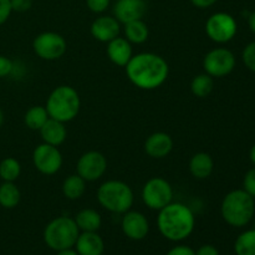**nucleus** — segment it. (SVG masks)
Wrapping results in <instances>:
<instances>
[{
  "mask_svg": "<svg viewBox=\"0 0 255 255\" xmlns=\"http://www.w3.org/2000/svg\"><path fill=\"white\" fill-rule=\"evenodd\" d=\"M129 81L141 90H154L166 82L169 67L166 60L153 52L133 55L126 65Z\"/></svg>",
  "mask_w": 255,
  "mask_h": 255,
  "instance_id": "nucleus-1",
  "label": "nucleus"
},
{
  "mask_svg": "<svg viewBox=\"0 0 255 255\" xmlns=\"http://www.w3.org/2000/svg\"><path fill=\"white\" fill-rule=\"evenodd\" d=\"M157 227L162 236L171 242L188 238L196 227V217L192 209L183 203H171L158 211Z\"/></svg>",
  "mask_w": 255,
  "mask_h": 255,
  "instance_id": "nucleus-2",
  "label": "nucleus"
},
{
  "mask_svg": "<svg viewBox=\"0 0 255 255\" xmlns=\"http://www.w3.org/2000/svg\"><path fill=\"white\" fill-rule=\"evenodd\" d=\"M221 213L227 224L242 228L249 224L255 213V202L244 189L229 192L222 201Z\"/></svg>",
  "mask_w": 255,
  "mask_h": 255,
  "instance_id": "nucleus-3",
  "label": "nucleus"
},
{
  "mask_svg": "<svg viewBox=\"0 0 255 255\" xmlns=\"http://www.w3.org/2000/svg\"><path fill=\"white\" fill-rule=\"evenodd\" d=\"M45 107L49 117L65 124L77 117L81 107V100L79 92L74 87L62 85L52 90L47 97Z\"/></svg>",
  "mask_w": 255,
  "mask_h": 255,
  "instance_id": "nucleus-4",
  "label": "nucleus"
},
{
  "mask_svg": "<svg viewBox=\"0 0 255 255\" xmlns=\"http://www.w3.org/2000/svg\"><path fill=\"white\" fill-rule=\"evenodd\" d=\"M97 201L111 213L125 214L132 208L133 192L122 181H106L97 189Z\"/></svg>",
  "mask_w": 255,
  "mask_h": 255,
  "instance_id": "nucleus-5",
  "label": "nucleus"
},
{
  "mask_svg": "<svg viewBox=\"0 0 255 255\" xmlns=\"http://www.w3.org/2000/svg\"><path fill=\"white\" fill-rule=\"evenodd\" d=\"M80 229L75 219L70 217H57L52 219L44 229V242L55 252L74 248Z\"/></svg>",
  "mask_w": 255,
  "mask_h": 255,
  "instance_id": "nucleus-6",
  "label": "nucleus"
},
{
  "mask_svg": "<svg viewBox=\"0 0 255 255\" xmlns=\"http://www.w3.org/2000/svg\"><path fill=\"white\" fill-rule=\"evenodd\" d=\"M173 199V188L162 177L148 179L142 188V201L152 211H161Z\"/></svg>",
  "mask_w": 255,
  "mask_h": 255,
  "instance_id": "nucleus-7",
  "label": "nucleus"
},
{
  "mask_svg": "<svg viewBox=\"0 0 255 255\" xmlns=\"http://www.w3.org/2000/svg\"><path fill=\"white\" fill-rule=\"evenodd\" d=\"M238 31L236 19L228 12H216L206 22V32L209 39L218 44H226L234 39Z\"/></svg>",
  "mask_w": 255,
  "mask_h": 255,
  "instance_id": "nucleus-8",
  "label": "nucleus"
},
{
  "mask_svg": "<svg viewBox=\"0 0 255 255\" xmlns=\"http://www.w3.org/2000/svg\"><path fill=\"white\" fill-rule=\"evenodd\" d=\"M32 49L40 59L54 61V60L64 56L67 49V44L62 35L57 34V32L46 31L35 37L32 41Z\"/></svg>",
  "mask_w": 255,
  "mask_h": 255,
  "instance_id": "nucleus-9",
  "label": "nucleus"
},
{
  "mask_svg": "<svg viewBox=\"0 0 255 255\" xmlns=\"http://www.w3.org/2000/svg\"><path fill=\"white\" fill-rule=\"evenodd\" d=\"M236 56L226 47L211 50L203 59V69L212 77H224L236 67Z\"/></svg>",
  "mask_w": 255,
  "mask_h": 255,
  "instance_id": "nucleus-10",
  "label": "nucleus"
},
{
  "mask_svg": "<svg viewBox=\"0 0 255 255\" xmlns=\"http://www.w3.org/2000/svg\"><path fill=\"white\" fill-rule=\"evenodd\" d=\"M62 154L56 146L41 143L32 152V163L35 168L42 174L52 176L62 167Z\"/></svg>",
  "mask_w": 255,
  "mask_h": 255,
  "instance_id": "nucleus-11",
  "label": "nucleus"
},
{
  "mask_svg": "<svg viewBox=\"0 0 255 255\" xmlns=\"http://www.w3.org/2000/svg\"><path fill=\"white\" fill-rule=\"evenodd\" d=\"M107 169V159L101 152L89 151L77 161L76 171L86 182H94L101 178Z\"/></svg>",
  "mask_w": 255,
  "mask_h": 255,
  "instance_id": "nucleus-12",
  "label": "nucleus"
},
{
  "mask_svg": "<svg viewBox=\"0 0 255 255\" xmlns=\"http://www.w3.org/2000/svg\"><path fill=\"white\" fill-rule=\"evenodd\" d=\"M121 228L125 236L132 241H142L149 232V223L144 214L141 212L131 211L124 214L121 222Z\"/></svg>",
  "mask_w": 255,
  "mask_h": 255,
  "instance_id": "nucleus-13",
  "label": "nucleus"
},
{
  "mask_svg": "<svg viewBox=\"0 0 255 255\" xmlns=\"http://www.w3.org/2000/svg\"><path fill=\"white\" fill-rule=\"evenodd\" d=\"M147 10L144 0H117L114 6V15L119 22L127 24L133 20H141Z\"/></svg>",
  "mask_w": 255,
  "mask_h": 255,
  "instance_id": "nucleus-14",
  "label": "nucleus"
},
{
  "mask_svg": "<svg viewBox=\"0 0 255 255\" xmlns=\"http://www.w3.org/2000/svg\"><path fill=\"white\" fill-rule=\"evenodd\" d=\"M121 31V26H120L119 20L115 16H107V15H102V16L97 17L94 20L91 25V35L101 42H110L117 37Z\"/></svg>",
  "mask_w": 255,
  "mask_h": 255,
  "instance_id": "nucleus-15",
  "label": "nucleus"
},
{
  "mask_svg": "<svg viewBox=\"0 0 255 255\" xmlns=\"http://www.w3.org/2000/svg\"><path fill=\"white\" fill-rule=\"evenodd\" d=\"M173 149V139L168 133L154 132L144 142V152L151 158H164Z\"/></svg>",
  "mask_w": 255,
  "mask_h": 255,
  "instance_id": "nucleus-16",
  "label": "nucleus"
},
{
  "mask_svg": "<svg viewBox=\"0 0 255 255\" xmlns=\"http://www.w3.org/2000/svg\"><path fill=\"white\" fill-rule=\"evenodd\" d=\"M75 251L79 255H102L105 252L104 239L97 232H81L75 243Z\"/></svg>",
  "mask_w": 255,
  "mask_h": 255,
  "instance_id": "nucleus-17",
  "label": "nucleus"
},
{
  "mask_svg": "<svg viewBox=\"0 0 255 255\" xmlns=\"http://www.w3.org/2000/svg\"><path fill=\"white\" fill-rule=\"evenodd\" d=\"M107 56L117 66H126L131 57L132 54L131 42L126 37H115L110 42H107Z\"/></svg>",
  "mask_w": 255,
  "mask_h": 255,
  "instance_id": "nucleus-18",
  "label": "nucleus"
},
{
  "mask_svg": "<svg viewBox=\"0 0 255 255\" xmlns=\"http://www.w3.org/2000/svg\"><path fill=\"white\" fill-rule=\"evenodd\" d=\"M40 134H41V138L45 143L59 147L66 139L67 129L64 122H60L49 117L44 126L40 128Z\"/></svg>",
  "mask_w": 255,
  "mask_h": 255,
  "instance_id": "nucleus-19",
  "label": "nucleus"
},
{
  "mask_svg": "<svg viewBox=\"0 0 255 255\" xmlns=\"http://www.w3.org/2000/svg\"><path fill=\"white\" fill-rule=\"evenodd\" d=\"M214 169V161L212 156L206 152L193 154L189 161V172L197 179H207L211 177Z\"/></svg>",
  "mask_w": 255,
  "mask_h": 255,
  "instance_id": "nucleus-20",
  "label": "nucleus"
},
{
  "mask_svg": "<svg viewBox=\"0 0 255 255\" xmlns=\"http://www.w3.org/2000/svg\"><path fill=\"white\" fill-rule=\"evenodd\" d=\"M74 219L80 232H97L101 228L102 218L99 212L95 209H82L76 214Z\"/></svg>",
  "mask_w": 255,
  "mask_h": 255,
  "instance_id": "nucleus-21",
  "label": "nucleus"
},
{
  "mask_svg": "<svg viewBox=\"0 0 255 255\" xmlns=\"http://www.w3.org/2000/svg\"><path fill=\"white\" fill-rule=\"evenodd\" d=\"M86 191V181L79 174H71L62 183V193L70 201L81 198Z\"/></svg>",
  "mask_w": 255,
  "mask_h": 255,
  "instance_id": "nucleus-22",
  "label": "nucleus"
},
{
  "mask_svg": "<svg viewBox=\"0 0 255 255\" xmlns=\"http://www.w3.org/2000/svg\"><path fill=\"white\" fill-rule=\"evenodd\" d=\"M148 26L142 19L125 24V35L131 44H143L148 39Z\"/></svg>",
  "mask_w": 255,
  "mask_h": 255,
  "instance_id": "nucleus-23",
  "label": "nucleus"
},
{
  "mask_svg": "<svg viewBox=\"0 0 255 255\" xmlns=\"http://www.w3.org/2000/svg\"><path fill=\"white\" fill-rule=\"evenodd\" d=\"M21 193L14 182H4L0 186V206L2 208L12 209L20 203Z\"/></svg>",
  "mask_w": 255,
  "mask_h": 255,
  "instance_id": "nucleus-24",
  "label": "nucleus"
},
{
  "mask_svg": "<svg viewBox=\"0 0 255 255\" xmlns=\"http://www.w3.org/2000/svg\"><path fill=\"white\" fill-rule=\"evenodd\" d=\"M49 120V114L46 111V107L42 106H32L26 111L24 116V122L26 127L34 131H40L45 122Z\"/></svg>",
  "mask_w": 255,
  "mask_h": 255,
  "instance_id": "nucleus-25",
  "label": "nucleus"
},
{
  "mask_svg": "<svg viewBox=\"0 0 255 255\" xmlns=\"http://www.w3.org/2000/svg\"><path fill=\"white\" fill-rule=\"evenodd\" d=\"M214 87V80L213 77L209 76L208 74H199L193 77L191 82V90L192 94L199 99H204V97L209 96L211 92L213 91Z\"/></svg>",
  "mask_w": 255,
  "mask_h": 255,
  "instance_id": "nucleus-26",
  "label": "nucleus"
},
{
  "mask_svg": "<svg viewBox=\"0 0 255 255\" xmlns=\"http://www.w3.org/2000/svg\"><path fill=\"white\" fill-rule=\"evenodd\" d=\"M237 255H255V228L239 234L234 243Z\"/></svg>",
  "mask_w": 255,
  "mask_h": 255,
  "instance_id": "nucleus-27",
  "label": "nucleus"
},
{
  "mask_svg": "<svg viewBox=\"0 0 255 255\" xmlns=\"http://www.w3.org/2000/svg\"><path fill=\"white\" fill-rule=\"evenodd\" d=\"M21 173V166L14 157H6L0 162V178L4 182H15Z\"/></svg>",
  "mask_w": 255,
  "mask_h": 255,
  "instance_id": "nucleus-28",
  "label": "nucleus"
},
{
  "mask_svg": "<svg viewBox=\"0 0 255 255\" xmlns=\"http://www.w3.org/2000/svg\"><path fill=\"white\" fill-rule=\"evenodd\" d=\"M242 59H243V62L247 66V69L255 72V41L251 42V44H248L244 47Z\"/></svg>",
  "mask_w": 255,
  "mask_h": 255,
  "instance_id": "nucleus-29",
  "label": "nucleus"
},
{
  "mask_svg": "<svg viewBox=\"0 0 255 255\" xmlns=\"http://www.w3.org/2000/svg\"><path fill=\"white\" fill-rule=\"evenodd\" d=\"M243 189L255 198V168L249 169L243 179Z\"/></svg>",
  "mask_w": 255,
  "mask_h": 255,
  "instance_id": "nucleus-30",
  "label": "nucleus"
},
{
  "mask_svg": "<svg viewBox=\"0 0 255 255\" xmlns=\"http://www.w3.org/2000/svg\"><path fill=\"white\" fill-rule=\"evenodd\" d=\"M110 1L111 0H86L87 7L91 10L92 12H96V14H101V12L106 11L107 7H109Z\"/></svg>",
  "mask_w": 255,
  "mask_h": 255,
  "instance_id": "nucleus-31",
  "label": "nucleus"
},
{
  "mask_svg": "<svg viewBox=\"0 0 255 255\" xmlns=\"http://www.w3.org/2000/svg\"><path fill=\"white\" fill-rule=\"evenodd\" d=\"M14 70V62L7 56L0 55V79L9 76Z\"/></svg>",
  "mask_w": 255,
  "mask_h": 255,
  "instance_id": "nucleus-32",
  "label": "nucleus"
},
{
  "mask_svg": "<svg viewBox=\"0 0 255 255\" xmlns=\"http://www.w3.org/2000/svg\"><path fill=\"white\" fill-rule=\"evenodd\" d=\"M12 12L10 0H0V25L4 24Z\"/></svg>",
  "mask_w": 255,
  "mask_h": 255,
  "instance_id": "nucleus-33",
  "label": "nucleus"
},
{
  "mask_svg": "<svg viewBox=\"0 0 255 255\" xmlns=\"http://www.w3.org/2000/svg\"><path fill=\"white\" fill-rule=\"evenodd\" d=\"M12 11L25 12L32 6V0H10Z\"/></svg>",
  "mask_w": 255,
  "mask_h": 255,
  "instance_id": "nucleus-34",
  "label": "nucleus"
},
{
  "mask_svg": "<svg viewBox=\"0 0 255 255\" xmlns=\"http://www.w3.org/2000/svg\"><path fill=\"white\" fill-rule=\"evenodd\" d=\"M166 255H196V251L188 246H177L169 249Z\"/></svg>",
  "mask_w": 255,
  "mask_h": 255,
  "instance_id": "nucleus-35",
  "label": "nucleus"
},
{
  "mask_svg": "<svg viewBox=\"0 0 255 255\" xmlns=\"http://www.w3.org/2000/svg\"><path fill=\"white\" fill-rule=\"evenodd\" d=\"M196 255H219V251L214 246L204 244V246L199 247L198 251L196 252Z\"/></svg>",
  "mask_w": 255,
  "mask_h": 255,
  "instance_id": "nucleus-36",
  "label": "nucleus"
},
{
  "mask_svg": "<svg viewBox=\"0 0 255 255\" xmlns=\"http://www.w3.org/2000/svg\"><path fill=\"white\" fill-rule=\"evenodd\" d=\"M191 2L199 9H207V7L216 4L217 0H191Z\"/></svg>",
  "mask_w": 255,
  "mask_h": 255,
  "instance_id": "nucleus-37",
  "label": "nucleus"
},
{
  "mask_svg": "<svg viewBox=\"0 0 255 255\" xmlns=\"http://www.w3.org/2000/svg\"><path fill=\"white\" fill-rule=\"evenodd\" d=\"M248 25H249V29L255 34V10L253 12H251L248 16Z\"/></svg>",
  "mask_w": 255,
  "mask_h": 255,
  "instance_id": "nucleus-38",
  "label": "nucleus"
},
{
  "mask_svg": "<svg viewBox=\"0 0 255 255\" xmlns=\"http://www.w3.org/2000/svg\"><path fill=\"white\" fill-rule=\"evenodd\" d=\"M56 255H79L75 249L70 248V249H64V251H59L56 252Z\"/></svg>",
  "mask_w": 255,
  "mask_h": 255,
  "instance_id": "nucleus-39",
  "label": "nucleus"
},
{
  "mask_svg": "<svg viewBox=\"0 0 255 255\" xmlns=\"http://www.w3.org/2000/svg\"><path fill=\"white\" fill-rule=\"evenodd\" d=\"M249 157H251L252 163H253L255 166V144L251 148V152H249Z\"/></svg>",
  "mask_w": 255,
  "mask_h": 255,
  "instance_id": "nucleus-40",
  "label": "nucleus"
},
{
  "mask_svg": "<svg viewBox=\"0 0 255 255\" xmlns=\"http://www.w3.org/2000/svg\"><path fill=\"white\" fill-rule=\"evenodd\" d=\"M2 124H4V112H2V110L0 109V128H1Z\"/></svg>",
  "mask_w": 255,
  "mask_h": 255,
  "instance_id": "nucleus-41",
  "label": "nucleus"
}]
</instances>
